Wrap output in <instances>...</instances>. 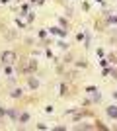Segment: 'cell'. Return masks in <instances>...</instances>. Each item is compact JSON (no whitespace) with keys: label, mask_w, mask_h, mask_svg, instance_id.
<instances>
[{"label":"cell","mask_w":117,"mask_h":131,"mask_svg":"<svg viewBox=\"0 0 117 131\" xmlns=\"http://www.w3.org/2000/svg\"><path fill=\"white\" fill-rule=\"evenodd\" d=\"M107 115H109V117H117V108H115V106L107 108Z\"/></svg>","instance_id":"cell-2"},{"label":"cell","mask_w":117,"mask_h":131,"mask_svg":"<svg viewBox=\"0 0 117 131\" xmlns=\"http://www.w3.org/2000/svg\"><path fill=\"white\" fill-rule=\"evenodd\" d=\"M14 59H16V53H12V51H6V53H2V63H4V65H10V63H14Z\"/></svg>","instance_id":"cell-1"},{"label":"cell","mask_w":117,"mask_h":131,"mask_svg":"<svg viewBox=\"0 0 117 131\" xmlns=\"http://www.w3.org/2000/svg\"><path fill=\"white\" fill-rule=\"evenodd\" d=\"M29 86H31V88H37V86H39V82L35 80V78H29Z\"/></svg>","instance_id":"cell-3"},{"label":"cell","mask_w":117,"mask_h":131,"mask_svg":"<svg viewBox=\"0 0 117 131\" xmlns=\"http://www.w3.org/2000/svg\"><path fill=\"white\" fill-rule=\"evenodd\" d=\"M14 96H16V98H18V96H22V88H18V90H14Z\"/></svg>","instance_id":"cell-4"}]
</instances>
